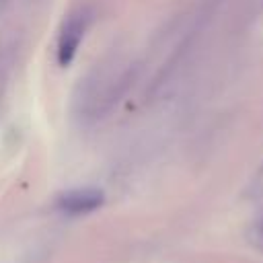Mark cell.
I'll return each mask as SVG.
<instances>
[{
	"label": "cell",
	"mask_w": 263,
	"mask_h": 263,
	"mask_svg": "<svg viewBox=\"0 0 263 263\" xmlns=\"http://www.w3.org/2000/svg\"><path fill=\"white\" fill-rule=\"evenodd\" d=\"M103 203H105V193L97 187L70 189L55 197L58 210L66 214H88V212L99 210Z\"/></svg>",
	"instance_id": "6da1fadb"
},
{
	"label": "cell",
	"mask_w": 263,
	"mask_h": 263,
	"mask_svg": "<svg viewBox=\"0 0 263 263\" xmlns=\"http://www.w3.org/2000/svg\"><path fill=\"white\" fill-rule=\"evenodd\" d=\"M86 25H88V16L86 12H76L68 18V23L64 25L62 33H60V39H58V62L62 66H68L74 55H76V49L84 37V31H86Z\"/></svg>",
	"instance_id": "7a4b0ae2"
},
{
	"label": "cell",
	"mask_w": 263,
	"mask_h": 263,
	"mask_svg": "<svg viewBox=\"0 0 263 263\" xmlns=\"http://www.w3.org/2000/svg\"><path fill=\"white\" fill-rule=\"evenodd\" d=\"M259 230H261V236H263V224H261V226H259Z\"/></svg>",
	"instance_id": "3957f363"
}]
</instances>
